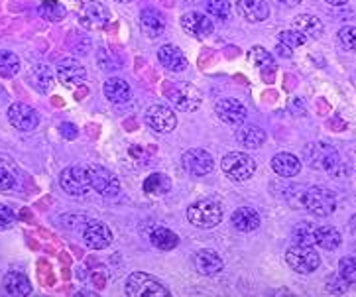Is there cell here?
Returning <instances> with one entry per match:
<instances>
[{
	"instance_id": "f35d334b",
	"label": "cell",
	"mask_w": 356,
	"mask_h": 297,
	"mask_svg": "<svg viewBox=\"0 0 356 297\" xmlns=\"http://www.w3.org/2000/svg\"><path fill=\"white\" fill-rule=\"evenodd\" d=\"M348 282L341 274H331L327 278V291L333 294V296H343L348 291Z\"/></svg>"
},
{
	"instance_id": "6da1fadb",
	"label": "cell",
	"mask_w": 356,
	"mask_h": 297,
	"mask_svg": "<svg viewBox=\"0 0 356 297\" xmlns=\"http://www.w3.org/2000/svg\"><path fill=\"white\" fill-rule=\"evenodd\" d=\"M303 156H305V161L309 163L311 168L323 170V172L329 173L331 177L339 175L341 156H339V152L333 146L323 144V142H315V144H309L307 148L303 150Z\"/></svg>"
},
{
	"instance_id": "5b68a950",
	"label": "cell",
	"mask_w": 356,
	"mask_h": 297,
	"mask_svg": "<svg viewBox=\"0 0 356 297\" xmlns=\"http://www.w3.org/2000/svg\"><path fill=\"white\" fill-rule=\"evenodd\" d=\"M128 297H168L170 291L168 287L161 284L158 278L149 274H130L127 280V287H124Z\"/></svg>"
},
{
	"instance_id": "9c48e42d",
	"label": "cell",
	"mask_w": 356,
	"mask_h": 297,
	"mask_svg": "<svg viewBox=\"0 0 356 297\" xmlns=\"http://www.w3.org/2000/svg\"><path fill=\"white\" fill-rule=\"evenodd\" d=\"M89 177H91V187L103 197L113 199L120 193V182L115 173L106 170L103 166H89Z\"/></svg>"
},
{
	"instance_id": "30bf717a",
	"label": "cell",
	"mask_w": 356,
	"mask_h": 297,
	"mask_svg": "<svg viewBox=\"0 0 356 297\" xmlns=\"http://www.w3.org/2000/svg\"><path fill=\"white\" fill-rule=\"evenodd\" d=\"M144 118H146V125L152 130L160 132V134H168V132H172L173 128L177 126V116L165 104H152L146 111Z\"/></svg>"
},
{
	"instance_id": "ee69618b",
	"label": "cell",
	"mask_w": 356,
	"mask_h": 297,
	"mask_svg": "<svg viewBox=\"0 0 356 297\" xmlns=\"http://www.w3.org/2000/svg\"><path fill=\"white\" fill-rule=\"evenodd\" d=\"M59 130H61L63 138H75V136H77V130H75V126L67 125V122H63V125L59 126Z\"/></svg>"
},
{
	"instance_id": "4dcf8cb0",
	"label": "cell",
	"mask_w": 356,
	"mask_h": 297,
	"mask_svg": "<svg viewBox=\"0 0 356 297\" xmlns=\"http://www.w3.org/2000/svg\"><path fill=\"white\" fill-rule=\"evenodd\" d=\"M20 71V58L12 51L0 49V77H14Z\"/></svg>"
},
{
	"instance_id": "44dd1931",
	"label": "cell",
	"mask_w": 356,
	"mask_h": 297,
	"mask_svg": "<svg viewBox=\"0 0 356 297\" xmlns=\"http://www.w3.org/2000/svg\"><path fill=\"white\" fill-rule=\"evenodd\" d=\"M291 28L298 30L299 34L305 35L307 40H317L325 32V26H323L321 20L317 16H311V14H299L298 18H293Z\"/></svg>"
},
{
	"instance_id": "c3c4849f",
	"label": "cell",
	"mask_w": 356,
	"mask_h": 297,
	"mask_svg": "<svg viewBox=\"0 0 356 297\" xmlns=\"http://www.w3.org/2000/svg\"><path fill=\"white\" fill-rule=\"evenodd\" d=\"M325 2H329V4H333V6H343L348 0H325Z\"/></svg>"
},
{
	"instance_id": "f546056e",
	"label": "cell",
	"mask_w": 356,
	"mask_h": 297,
	"mask_svg": "<svg viewBox=\"0 0 356 297\" xmlns=\"http://www.w3.org/2000/svg\"><path fill=\"white\" fill-rule=\"evenodd\" d=\"M172 189V182L165 173H152L144 182V191L148 195H165Z\"/></svg>"
},
{
	"instance_id": "ba28073f",
	"label": "cell",
	"mask_w": 356,
	"mask_h": 297,
	"mask_svg": "<svg viewBox=\"0 0 356 297\" xmlns=\"http://www.w3.org/2000/svg\"><path fill=\"white\" fill-rule=\"evenodd\" d=\"M59 183L61 189L65 193L73 195V197H83L91 191V177H89V170L87 168H79V166H71L65 168L61 175H59Z\"/></svg>"
},
{
	"instance_id": "277c9868",
	"label": "cell",
	"mask_w": 356,
	"mask_h": 297,
	"mask_svg": "<svg viewBox=\"0 0 356 297\" xmlns=\"http://www.w3.org/2000/svg\"><path fill=\"white\" fill-rule=\"evenodd\" d=\"M222 218V209L213 199H201L187 209V220L197 229H215Z\"/></svg>"
},
{
	"instance_id": "e0dca14e",
	"label": "cell",
	"mask_w": 356,
	"mask_h": 297,
	"mask_svg": "<svg viewBox=\"0 0 356 297\" xmlns=\"http://www.w3.org/2000/svg\"><path fill=\"white\" fill-rule=\"evenodd\" d=\"M236 10L246 22H264L270 16V6L266 0H236Z\"/></svg>"
},
{
	"instance_id": "bcb514c9",
	"label": "cell",
	"mask_w": 356,
	"mask_h": 297,
	"mask_svg": "<svg viewBox=\"0 0 356 297\" xmlns=\"http://www.w3.org/2000/svg\"><path fill=\"white\" fill-rule=\"evenodd\" d=\"M329 128L331 130H345V122H341V120H329Z\"/></svg>"
},
{
	"instance_id": "d590c367",
	"label": "cell",
	"mask_w": 356,
	"mask_h": 297,
	"mask_svg": "<svg viewBox=\"0 0 356 297\" xmlns=\"http://www.w3.org/2000/svg\"><path fill=\"white\" fill-rule=\"evenodd\" d=\"M277 42L293 49V47L305 46L309 40H307L303 34H299L298 30H293V28H291V30H286V32H282V34L277 35Z\"/></svg>"
},
{
	"instance_id": "7402d4cb",
	"label": "cell",
	"mask_w": 356,
	"mask_h": 297,
	"mask_svg": "<svg viewBox=\"0 0 356 297\" xmlns=\"http://www.w3.org/2000/svg\"><path fill=\"white\" fill-rule=\"evenodd\" d=\"M193 264H195V270L201 275H215L222 270V260L218 256L217 252L213 250H199L193 258Z\"/></svg>"
},
{
	"instance_id": "3957f363",
	"label": "cell",
	"mask_w": 356,
	"mask_h": 297,
	"mask_svg": "<svg viewBox=\"0 0 356 297\" xmlns=\"http://www.w3.org/2000/svg\"><path fill=\"white\" fill-rule=\"evenodd\" d=\"M303 207L313 217H329L337 209V197L331 189L313 185L303 193Z\"/></svg>"
},
{
	"instance_id": "ac0fdd59",
	"label": "cell",
	"mask_w": 356,
	"mask_h": 297,
	"mask_svg": "<svg viewBox=\"0 0 356 297\" xmlns=\"http://www.w3.org/2000/svg\"><path fill=\"white\" fill-rule=\"evenodd\" d=\"M158 59L163 67L172 73H179V71H185L187 69V58L185 54L173 44H165L158 49Z\"/></svg>"
},
{
	"instance_id": "8fae6325",
	"label": "cell",
	"mask_w": 356,
	"mask_h": 297,
	"mask_svg": "<svg viewBox=\"0 0 356 297\" xmlns=\"http://www.w3.org/2000/svg\"><path fill=\"white\" fill-rule=\"evenodd\" d=\"M181 166L187 173L197 175V177H203L215 170V161L211 158V154L201 148L187 150L181 158Z\"/></svg>"
},
{
	"instance_id": "f907efd6",
	"label": "cell",
	"mask_w": 356,
	"mask_h": 297,
	"mask_svg": "<svg viewBox=\"0 0 356 297\" xmlns=\"http://www.w3.org/2000/svg\"><path fill=\"white\" fill-rule=\"evenodd\" d=\"M116 2H132V0H116Z\"/></svg>"
},
{
	"instance_id": "4316f807",
	"label": "cell",
	"mask_w": 356,
	"mask_h": 297,
	"mask_svg": "<svg viewBox=\"0 0 356 297\" xmlns=\"http://www.w3.org/2000/svg\"><path fill=\"white\" fill-rule=\"evenodd\" d=\"M315 244L323 250H337L343 244V236L334 227H315Z\"/></svg>"
},
{
	"instance_id": "ffe728a7",
	"label": "cell",
	"mask_w": 356,
	"mask_h": 297,
	"mask_svg": "<svg viewBox=\"0 0 356 297\" xmlns=\"http://www.w3.org/2000/svg\"><path fill=\"white\" fill-rule=\"evenodd\" d=\"M230 223L238 232H252L260 227V215L252 207H241L232 213Z\"/></svg>"
},
{
	"instance_id": "d6a6232c",
	"label": "cell",
	"mask_w": 356,
	"mask_h": 297,
	"mask_svg": "<svg viewBox=\"0 0 356 297\" xmlns=\"http://www.w3.org/2000/svg\"><path fill=\"white\" fill-rule=\"evenodd\" d=\"M83 14H85V20H89L95 26H101L108 20V10H106V6L101 4V2H89V4H85V8H83Z\"/></svg>"
},
{
	"instance_id": "7dc6e473",
	"label": "cell",
	"mask_w": 356,
	"mask_h": 297,
	"mask_svg": "<svg viewBox=\"0 0 356 297\" xmlns=\"http://www.w3.org/2000/svg\"><path fill=\"white\" fill-rule=\"evenodd\" d=\"M282 6H287V8H293V6H298L301 4V0H277Z\"/></svg>"
},
{
	"instance_id": "5bb4252c",
	"label": "cell",
	"mask_w": 356,
	"mask_h": 297,
	"mask_svg": "<svg viewBox=\"0 0 356 297\" xmlns=\"http://www.w3.org/2000/svg\"><path fill=\"white\" fill-rule=\"evenodd\" d=\"M83 240L92 250H103L113 242V232L101 220H87L83 227Z\"/></svg>"
},
{
	"instance_id": "60d3db41",
	"label": "cell",
	"mask_w": 356,
	"mask_h": 297,
	"mask_svg": "<svg viewBox=\"0 0 356 297\" xmlns=\"http://www.w3.org/2000/svg\"><path fill=\"white\" fill-rule=\"evenodd\" d=\"M14 220H16V215H14V211H12L10 207L0 205V230L10 229L12 225H14Z\"/></svg>"
},
{
	"instance_id": "d4e9b609",
	"label": "cell",
	"mask_w": 356,
	"mask_h": 297,
	"mask_svg": "<svg viewBox=\"0 0 356 297\" xmlns=\"http://www.w3.org/2000/svg\"><path fill=\"white\" fill-rule=\"evenodd\" d=\"M2 287L12 297H26L32 294V286H30L28 278L24 274H18V272H10V274L4 275Z\"/></svg>"
},
{
	"instance_id": "f6af8a7d",
	"label": "cell",
	"mask_w": 356,
	"mask_h": 297,
	"mask_svg": "<svg viewBox=\"0 0 356 297\" xmlns=\"http://www.w3.org/2000/svg\"><path fill=\"white\" fill-rule=\"evenodd\" d=\"M276 51L282 56V58H291V54H293V49H291V47L284 46V44H280V42H277Z\"/></svg>"
},
{
	"instance_id": "7a4b0ae2",
	"label": "cell",
	"mask_w": 356,
	"mask_h": 297,
	"mask_svg": "<svg viewBox=\"0 0 356 297\" xmlns=\"http://www.w3.org/2000/svg\"><path fill=\"white\" fill-rule=\"evenodd\" d=\"M163 91H165V97L170 99V103L181 113H195L203 103V97H201L199 89L189 85V83H184V81L165 85Z\"/></svg>"
},
{
	"instance_id": "52a82bcc",
	"label": "cell",
	"mask_w": 356,
	"mask_h": 297,
	"mask_svg": "<svg viewBox=\"0 0 356 297\" xmlns=\"http://www.w3.org/2000/svg\"><path fill=\"white\" fill-rule=\"evenodd\" d=\"M220 168L232 182H248L256 173V161L244 152H230L222 158Z\"/></svg>"
},
{
	"instance_id": "8d00e7d4",
	"label": "cell",
	"mask_w": 356,
	"mask_h": 297,
	"mask_svg": "<svg viewBox=\"0 0 356 297\" xmlns=\"http://www.w3.org/2000/svg\"><path fill=\"white\" fill-rule=\"evenodd\" d=\"M207 10L218 20H229L230 2L229 0H207Z\"/></svg>"
},
{
	"instance_id": "ab89813d",
	"label": "cell",
	"mask_w": 356,
	"mask_h": 297,
	"mask_svg": "<svg viewBox=\"0 0 356 297\" xmlns=\"http://www.w3.org/2000/svg\"><path fill=\"white\" fill-rule=\"evenodd\" d=\"M339 42L348 51H356V26H343L339 30Z\"/></svg>"
},
{
	"instance_id": "7c38bea8",
	"label": "cell",
	"mask_w": 356,
	"mask_h": 297,
	"mask_svg": "<svg viewBox=\"0 0 356 297\" xmlns=\"http://www.w3.org/2000/svg\"><path fill=\"white\" fill-rule=\"evenodd\" d=\"M8 120L16 130H22V132H32L40 125V115L38 111L32 109L30 104L26 103H14L8 109Z\"/></svg>"
},
{
	"instance_id": "7bdbcfd3",
	"label": "cell",
	"mask_w": 356,
	"mask_h": 297,
	"mask_svg": "<svg viewBox=\"0 0 356 297\" xmlns=\"http://www.w3.org/2000/svg\"><path fill=\"white\" fill-rule=\"evenodd\" d=\"M287 109H289V113L296 116H303L307 113V104L303 99H299V97H293L289 103H287Z\"/></svg>"
},
{
	"instance_id": "9a60e30c",
	"label": "cell",
	"mask_w": 356,
	"mask_h": 297,
	"mask_svg": "<svg viewBox=\"0 0 356 297\" xmlns=\"http://www.w3.org/2000/svg\"><path fill=\"white\" fill-rule=\"evenodd\" d=\"M215 113L217 116L222 120V122H227L230 126H241L244 125V120H246V106L241 103V101H236V99H220L215 106Z\"/></svg>"
},
{
	"instance_id": "83f0119b",
	"label": "cell",
	"mask_w": 356,
	"mask_h": 297,
	"mask_svg": "<svg viewBox=\"0 0 356 297\" xmlns=\"http://www.w3.org/2000/svg\"><path fill=\"white\" fill-rule=\"evenodd\" d=\"M248 59H250V63H252V65H256V67L264 73V79L270 83V81H272L270 79V71H276L272 54H270V51H266L264 47L254 46L252 49H250V54H248Z\"/></svg>"
},
{
	"instance_id": "74e56055",
	"label": "cell",
	"mask_w": 356,
	"mask_h": 297,
	"mask_svg": "<svg viewBox=\"0 0 356 297\" xmlns=\"http://www.w3.org/2000/svg\"><path fill=\"white\" fill-rule=\"evenodd\" d=\"M339 274L345 278L348 284H356V256H345L339 262Z\"/></svg>"
},
{
	"instance_id": "681fc988",
	"label": "cell",
	"mask_w": 356,
	"mask_h": 297,
	"mask_svg": "<svg viewBox=\"0 0 356 297\" xmlns=\"http://www.w3.org/2000/svg\"><path fill=\"white\" fill-rule=\"evenodd\" d=\"M89 95V91L87 89H81L79 93H77V99H83V97H87Z\"/></svg>"
},
{
	"instance_id": "b9f144b4",
	"label": "cell",
	"mask_w": 356,
	"mask_h": 297,
	"mask_svg": "<svg viewBox=\"0 0 356 297\" xmlns=\"http://www.w3.org/2000/svg\"><path fill=\"white\" fill-rule=\"evenodd\" d=\"M16 185V177H14V173L10 170H6V168H2L0 166V191H8Z\"/></svg>"
},
{
	"instance_id": "4fadbf2b",
	"label": "cell",
	"mask_w": 356,
	"mask_h": 297,
	"mask_svg": "<svg viewBox=\"0 0 356 297\" xmlns=\"http://www.w3.org/2000/svg\"><path fill=\"white\" fill-rule=\"evenodd\" d=\"M181 28L197 40H205L215 32V24L203 12H187L181 16Z\"/></svg>"
},
{
	"instance_id": "8992f818",
	"label": "cell",
	"mask_w": 356,
	"mask_h": 297,
	"mask_svg": "<svg viewBox=\"0 0 356 297\" xmlns=\"http://www.w3.org/2000/svg\"><path fill=\"white\" fill-rule=\"evenodd\" d=\"M286 264L298 274H313L321 264V256L313 246L293 244L286 252Z\"/></svg>"
},
{
	"instance_id": "d6986e66",
	"label": "cell",
	"mask_w": 356,
	"mask_h": 297,
	"mask_svg": "<svg viewBox=\"0 0 356 297\" xmlns=\"http://www.w3.org/2000/svg\"><path fill=\"white\" fill-rule=\"evenodd\" d=\"M140 28L148 38H160L165 30V18L156 8H144L140 12Z\"/></svg>"
},
{
	"instance_id": "603a6c76",
	"label": "cell",
	"mask_w": 356,
	"mask_h": 297,
	"mask_svg": "<svg viewBox=\"0 0 356 297\" xmlns=\"http://www.w3.org/2000/svg\"><path fill=\"white\" fill-rule=\"evenodd\" d=\"M272 170L280 175V177H296L301 172V161L289 152H280L272 160Z\"/></svg>"
},
{
	"instance_id": "1f68e13d",
	"label": "cell",
	"mask_w": 356,
	"mask_h": 297,
	"mask_svg": "<svg viewBox=\"0 0 356 297\" xmlns=\"http://www.w3.org/2000/svg\"><path fill=\"white\" fill-rule=\"evenodd\" d=\"M291 240H293V244L313 246L315 244V227L311 223H299L291 229Z\"/></svg>"
},
{
	"instance_id": "f1b7e54d",
	"label": "cell",
	"mask_w": 356,
	"mask_h": 297,
	"mask_svg": "<svg viewBox=\"0 0 356 297\" xmlns=\"http://www.w3.org/2000/svg\"><path fill=\"white\" fill-rule=\"evenodd\" d=\"M149 240H152V244L158 248V250H173V248H177V244H179V236L173 232V230L165 229V227H160V229H156L152 234H149Z\"/></svg>"
},
{
	"instance_id": "484cf974",
	"label": "cell",
	"mask_w": 356,
	"mask_h": 297,
	"mask_svg": "<svg viewBox=\"0 0 356 297\" xmlns=\"http://www.w3.org/2000/svg\"><path fill=\"white\" fill-rule=\"evenodd\" d=\"M104 95H106V99L111 103L122 104L130 101L132 91H130V85H128L127 81L113 77V79H106V83H104Z\"/></svg>"
},
{
	"instance_id": "836d02e7",
	"label": "cell",
	"mask_w": 356,
	"mask_h": 297,
	"mask_svg": "<svg viewBox=\"0 0 356 297\" xmlns=\"http://www.w3.org/2000/svg\"><path fill=\"white\" fill-rule=\"evenodd\" d=\"M32 81H34V85L40 91L47 93L54 85V71L47 65H35L32 69Z\"/></svg>"
},
{
	"instance_id": "e575fe53",
	"label": "cell",
	"mask_w": 356,
	"mask_h": 297,
	"mask_svg": "<svg viewBox=\"0 0 356 297\" xmlns=\"http://www.w3.org/2000/svg\"><path fill=\"white\" fill-rule=\"evenodd\" d=\"M40 14L44 18H47V20H51V22H59V20L65 18V8L59 2H56V0H47V2H44L40 6Z\"/></svg>"
},
{
	"instance_id": "2e32d148",
	"label": "cell",
	"mask_w": 356,
	"mask_h": 297,
	"mask_svg": "<svg viewBox=\"0 0 356 297\" xmlns=\"http://www.w3.org/2000/svg\"><path fill=\"white\" fill-rule=\"evenodd\" d=\"M58 79L65 87H77L87 79V71L77 59H63L58 65Z\"/></svg>"
},
{
	"instance_id": "cb8c5ba5",
	"label": "cell",
	"mask_w": 356,
	"mask_h": 297,
	"mask_svg": "<svg viewBox=\"0 0 356 297\" xmlns=\"http://www.w3.org/2000/svg\"><path fill=\"white\" fill-rule=\"evenodd\" d=\"M236 140L244 148L256 150L266 142V132L254 125H241L236 130Z\"/></svg>"
}]
</instances>
